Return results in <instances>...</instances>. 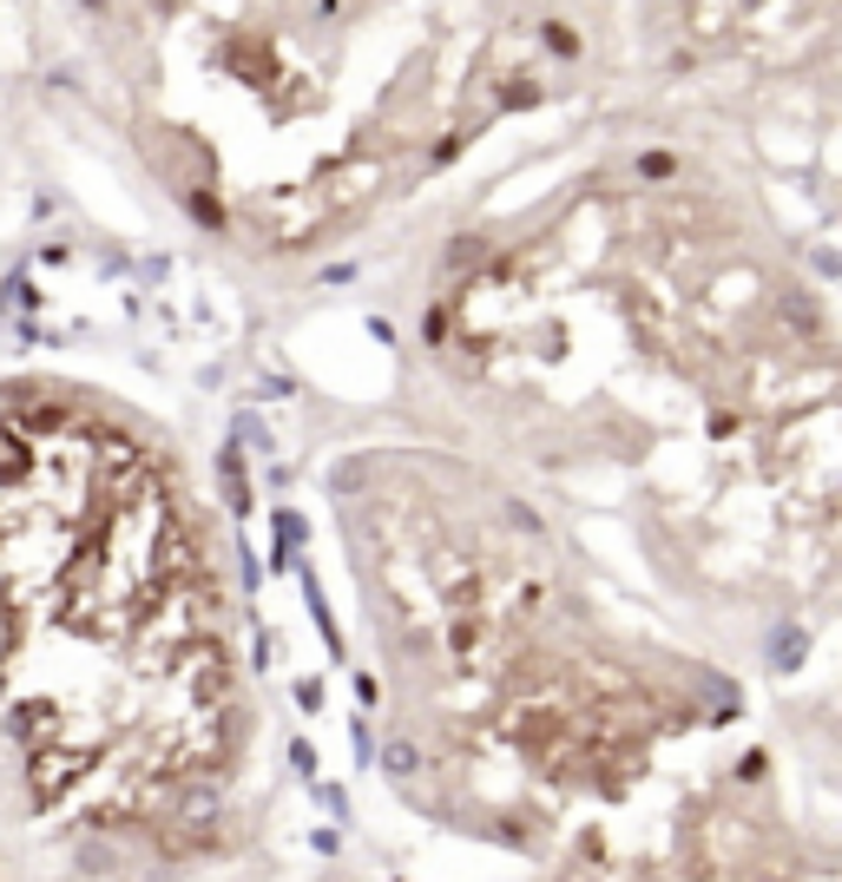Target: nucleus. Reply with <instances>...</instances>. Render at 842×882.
Wrapping results in <instances>:
<instances>
[{
  "mask_svg": "<svg viewBox=\"0 0 842 882\" xmlns=\"http://www.w3.org/2000/svg\"><path fill=\"white\" fill-rule=\"evenodd\" d=\"M0 712L40 804L165 824L244 745L224 573L178 461L105 409L0 415Z\"/></svg>",
  "mask_w": 842,
  "mask_h": 882,
  "instance_id": "obj_1",
  "label": "nucleus"
}]
</instances>
